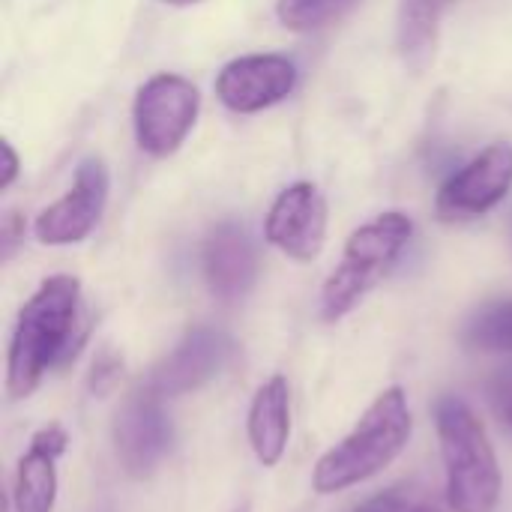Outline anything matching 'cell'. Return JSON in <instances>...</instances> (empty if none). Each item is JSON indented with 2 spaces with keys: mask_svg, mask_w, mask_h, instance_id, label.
Here are the masks:
<instances>
[{
  "mask_svg": "<svg viewBox=\"0 0 512 512\" xmlns=\"http://www.w3.org/2000/svg\"><path fill=\"white\" fill-rule=\"evenodd\" d=\"M411 429L414 420L405 390L399 384L381 390L357 426L318 459L312 471V489L318 495H336L372 480L402 456L411 441Z\"/></svg>",
  "mask_w": 512,
  "mask_h": 512,
  "instance_id": "2",
  "label": "cell"
},
{
  "mask_svg": "<svg viewBox=\"0 0 512 512\" xmlns=\"http://www.w3.org/2000/svg\"><path fill=\"white\" fill-rule=\"evenodd\" d=\"M198 87L174 72H159L138 87L132 105L135 141L144 153L162 159L180 150L198 120Z\"/></svg>",
  "mask_w": 512,
  "mask_h": 512,
  "instance_id": "5",
  "label": "cell"
},
{
  "mask_svg": "<svg viewBox=\"0 0 512 512\" xmlns=\"http://www.w3.org/2000/svg\"><path fill=\"white\" fill-rule=\"evenodd\" d=\"M411 234L414 222L399 210L381 213L378 219L360 225L348 237L339 267L327 276L321 288V318L327 324H336L348 312H354L390 276Z\"/></svg>",
  "mask_w": 512,
  "mask_h": 512,
  "instance_id": "4",
  "label": "cell"
},
{
  "mask_svg": "<svg viewBox=\"0 0 512 512\" xmlns=\"http://www.w3.org/2000/svg\"><path fill=\"white\" fill-rule=\"evenodd\" d=\"M84 339L81 282L66 273L48 276L18 312L6 354V396L12 402L33 396L48 372L78 357Z\"/></svg>",
  "mask_w": 512,
  "mask_h": 512,
  "instance_id": "1",
  "label": "cell"
},
{
  "mask_svg": "<svg viewBox=\"0 0 512 512\" xmlns=\"http://www.w3.org/2000/svg\"><path fill=\"white\" fill-rule=\"evenodd\" d=\"M264 234L267 243L276 246L291 261H315L327 240L324 192L309 180H297L288 189H282L264 219Z\"/></svg>",
  "mask_w": 512,
  "mask_h": 512,
  "instance_id": "8",
  "label": "cell"
},
{
  "mask_svg": "<svg viewBox=\"0 0 512 512\" xmlns=\"http://www.w3.org/2000/svg\"><path fill=\"white\" fill-rule=\"evenodd\" d=\"M453 0H402L396 15V45L408 66L423 69L438 48L441 21Z\"/></svg>",
  "mask_w": 512,
  "mask_h": 512,
  "instance_id": "15",
  "label": "cell"
},
{
  "mask_svg": "<svg viewBox=\"0 0 512 512\" xmlns=\"http://www.w3.org/2000/svg\"><path fill=\"white\" fill-rule=\"evenodd\" d=\"M486 399H489V408L498 417V423L512 435V363L492 372V378L486 384Z\"/></svg>",
  "mask_w": 512,
  "mask_h": 512,
  "instance_id": "19",
  "label": "cell"
},
{
  "mask_svg": "<svg viewBox=\"0 0 512 512\" xmlns=\"http://www.w3.org/2000/svg\"><path fill=\"white\" fill-rule=\"evenodd\" d=\"M111 441L123 474L129 480H150L174 444V426L162 396L150 387L132 390L114 411Z\"/></svg>",
  "mask_w": 512,
  "mask_h": 512,
  "instance_id": "6",
  "label": "cell"
},
{
  "mask_svg": "<svg viewBox=\"0 0 512 512\" xmlns=\"http://www.w3.org/2000/svg\"><path fill=\"white\" fill-rule=\"evenodd\" d=\"M510 237H512V216H510Z\"/></svg>",
  "mask_w": 512,
  "mask_h": 512,
  "instance_id": "24",
  "label": "cell"
},
{
  "mask_svg": "<svg viewBox=\"0 0 512 512\" xmlns=\"http://www.w3.org/2000/svg\"><path fill=\"white\" fill-rule=\"evenodd\" d=\"M162 3H168V6H189V3H198V0H162Z\"/></svg>",
  "mask_w": 512,
  "mask_h": 512,
  "instance_id": "23",
  "label": "cell"
},
{
  "mask_svg": "<svg viewBox=\"0 0 512 512\" xmlns=\"http://www.w3.org/2000/svg\"><path fill=\"white\" fill-rule=\"evenodd\" d=\"M462 345L480 354H512V300L480 306L462 327Z\"/></svg>",
  "mask_w": 512,
  "mask_h": 512,
  "instance_id": "16",
  "label": "cell"
},
{
  "mask_svg": "<svg viewBox=\"0 0 512 512\" xmlns=\"http://www.w3.org/2000/svg\"><path fill=\"white\" fill-rule=\"evenodd\" d=\"M297 87V66L282 54H246L222 66L216 96L237 114L264 111L288 99Z\"/></svg>",
  "mask_w": 512,
  "mask_h": 512,
  "instance_id": "11",
  "label": "cell"
},
{
  "mask_svg": "<svg viewBox=\"0 0 512 512\" xmlns=\"http://www.w3.org/2000/svg\"><path fill=\"white\" fill-rule=\"evenodd\" d=\"M0 237H3V261H9V258L15 255V246H18V240L24 237V225L18 222V216H15V213H9V216L3 219Z\"/></svg>",
  "mask_w": 512,
  "mask_h": 512,
  "instance_id": "21",
  "label": "cell"
},
{
  "mask_svg": "<svg viewBox=\"0 0 512 512\" xmlns=\"http://www.w3.org/2000/svg\"><path fill=\"white\" fill-rule=\"evenodd\" d=\"M0 153H3V177H0V189H9V186H12V180L18 177V156H15V150H12V144H9V141H3V144H0Z\"/></svg>",
  "mask_w": 512,
  "mask_h": 512,
  "instance_id": "22",
  "label": "cell"
},
{
  "mask_svg": "<svg viewBox=\"0 0 512 512\" xmlns=\"http://www.w3.org/2000/svg\"><path fill=\"white\" fill-rule=\"evenodd\" d=\"M201 264H204L207 288L216 300L222 303L243 300L258 279V249L246 225L219 222L204 240Z\"/></svg>",
  "mask_w": 512,
  "mask_h": 512,
  "instance_id": "12",
  "label": "cell"
},
{
  "mask_svg": "<svg viewBox=\"0 0 512 512\" xmlns=\"http://www.w3.org/2000/svg\"><path fill=\"white\" fill-rule=\"evenodd\" d=\"M231 339L213 327L189 330L171 354H165L147 375L144 387H150L162 399L186 396L210 384L225 363L231 360Z\"/></svg>",
  "mask_w": 512,
  "mask_h": 512,
  "instance_id": "10",
  "label": "cell"
},
{
  "mask_svg": "<svg viewBox=\"0 0 512 512\" xmlns=\"http://www.w3.org/2000/svg\"><path fill=\"white\" fill-rule=\"evenodd\" d=\"M512 189V144H492L459 168L438 192V216L444 222H468L486 216Z\"/></svg>",
  "mask_w": 512,
  "mask_h": 512,
  "instance_id": "9",
  "label": "cell"
},
{
  "mask_svg": "<svg viewBox=\"0 0 512 512\" xmlns=\"http://www.w3.org/2000/svg\"><path fill=\"white\" fill-rule=\"evenodd\" d=\"M108 189H111V180H108L105 162L96 156H87L75 171L72 189L36 216L33 222L36 240L45 246L81 243L96 228L108 201Z\"/></svg>",
  "mask_w": 512,
  "mask_h": 512,
  "instance_id": "7",
  "label": "cell"
},
{
  "mask_svg": "<svg viewBox=\"0 0 512 512\" xmlns=\"http://www.w3.org/2000/svg\"><path fill=\"white\" fill-rule=\"evenodd\" d=\"M246 432L255 459L264 468H276L291 441V387L285 375H273L255 390Z\"/></svg>",
  "mask_w": 512,
  "mask_h": 512,
  "instance_id": "14",
  "label": "cell"
},
{
  "mask_svg": "<svg viewBox=\"0 0 512 512\" xmlns=\"http://www.w3.org/2000/svg\"><path fill=\"white\" fill-rule=\"evenodd\" d=\"M69 435L51 423L42 426L33 438L27 453H21L12 480V512H54L57 504V459L66 453Z\"/></svg>",
  "mask_w": 512,
  "mask_h": 512,
  "instance_id": "13",
  "label": "cell"
},
{
  "mask_svg": "<svg viewBox=\"0 0 512 512\" xmlns=\"http://www.w3.org/2000/svg\"><path fill=\"white\" fill-rule=\"evenodd\" d=\"M357 3L360 0H279L276 15L294 33H312L345 18Z\"/></svg>",
  "mask_w": 512,
  "mask_h": 512,
  "instance_id": "17",
  "label": "cell"
},
{
  "mask_svg": "<svg viewBox=\"0 0 512 512\" xmlns=\"http://www.w3.org/2000/svg\"><path fill=\"white\" fill-rule=\"evenodd\" d=\"M435 429L444 459V495L453 512H495L501 501V465L483 420L459 396L435 402Z\"/></svg>",
  "mask_w": 512,
  "mask_h": 512,
  "instance_id": "3",
  "label": "cell"
},
{
  "mask_svg": "<svg viewBox=\"0 0 512 512\" xmlns=\"http://www.w3.org/2000/svg\"><path fill=\"white\" fill-rule=\"evenodd\" d=\"M120 375H123V360L114 351H102L93 360V369H90V393L99 396V399L108 396L120 384Z\"/></svg>",
  "mask_w": 512,
  "mask_h": 512,
  "instance_id": "20",
  "label": "cell"
},
{
  "mask_svg": "<svg viewBox=\"0 0 512 512\" xmlns=\"http://www.w3.org/2000/svg\"><path fill=\"white\" fill-rule=\"evenodd\" d=\"M354 512H444V507L426 486L396 483V486L366 498Z\"/></svg>",
  "mask_w": 512,
  "mask_h": 512,
  "instance_id": "18",
  "label": "cell"
}]
</instances>
